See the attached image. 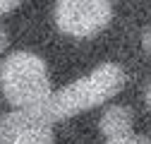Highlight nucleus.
Wrapping results in <instances>:
<instances>
[{
	"label": "nucleus",
	"instance_id": "1",
	"mask_svg": "<svg viewBox=\"0 0 151 144\" xmlns=\"http://www.w3.org/2000/svg\"><path fill=\"white\" fill-rule=\"evenodd\" d=\"M125 82H127V75L118 63H103L93 72H89L86 77H79L70 86L53 94L46 103L36 108H27V111L34 120L50 125L53 120H63L82 111H89L99 103H106L125 86Z\"/></svg>",
	"mask_w": 151,
	"mask_h": 144
},
{
	"label": "nucleus",
	"instance_id": "2",
	"mask_svg": "<svg viewBox=\"0 0 151 144\" xmlns=\"http://www.w3.org/2000/svg\"><path fill=\"white\" fill-rule=\"evenodd\" d=\"M0 89L17 108H36L53 96L46 63L27 50H17L0 63Z\"/></svg>",
	"mask_w": 151,
	"mask_h": 144
},
{
	"label": "nucleus",
	"instance_id": "3",
	"mask_svg": "<svg viewBox=\"0 0 151 144\" xmlns=\"http://www.w3.org/2000/svg\"><path fill=\"white\" fill-rule=\"evenodd\" d=\"M110 0H58L55 22L58 27L77 39H89L110 24Z\"/></svg>",
	"mask_w": 151,
	"mask_h": 144
},
{
	"label": "nucleus",
	"instance_id": "4",
	"mask_svg": "<svg viewBox=\"0 0 151 144\" xmlns=\"http://www.w3.org/2000/svg\"><path fill=\"white\" fill-rule=\"evenodd\" d=\"M101 132L106 139L129 137L132 132V111L127 106H110L101 115Z\"/></svg>",
	"mask_w": 151,
	"mask_h": 144
},
{
	"label": "nucleus",
	"instance_id": "5",
	"mask_svg": "<svg viewBox=\"0 0 151 144\" xmlns=\"http://www.w3.org/2000/svg\"><path fill=\"white\" fill-rule=\"evenodd\" d=\"M10 144H53V130H50L48 122L34 120V122H29Z\"/></svg>",
	"mask_w": 151,
	"mask_h": 144
},
{
	"label": "nucleus",
	"instance_id": "6",
	"mask_svg": "<svg viewBox=\"0 0 151 144\" xmlns=\"http://www.w3.org/2000/svg\"><path fill=\"white\" fill-rule=\"evenodd\" d=\"M19 3H22V0H0V14H5V12H10V10H14Z\"/></svg>",
	"mask_w": 151,
	"mask_h": 144
},
{
	"label": "nucleus",
	"instance_id": "7",
	"mask_svg": "<svg viewBox=\"0 0 151 144\" xmlns=\"http://www.w3.org/2000/svg\"><path fill=\"white\" fill-rule=\"evenodd\" d=\"M142 46H144V50L151 55V27H149V29L142 34Z\"/></svg>",
	"mask_w": 151,
	"mask_h": 144
},
{
	"label": "nucleus",
	"instance_id": "8",
	"mask_svg": "<svg viewBox=\"0 0 151 144\" xmlns=\"http://www.w3.org/2000/svg\"><path fill=\"white\" fill-rule=\"evenodd\" d=\"M7 48V31H5V27L0 24V53H3Z\"/></svg>",
	"mask_w": 151,
	"mask_h": 144
},
{
	"label": "nucleus",
	"instance_id": "9",
	"mask_svg": "<svg viewBox=\"0 0 151 144\" xmlns=\"http://www.w3.org/2000/svg\"><path fill=\"white\" fill-rule=\"evenodd\" d=\"M134 144H151L149 137H134Z\"/></svg>",
	"mask_w": 151,
	"mask_h": 144
},
{
	"label": "nucleus",
	"instance_id": "10",
	"mask_svg": "<svg viewBox=\"0 0 151 144\" xmlns=\"http://www.w3.org/2000/svg\"><path fill=\"white\" fill-rule=\"evenodd\" d=\"M146 101H149V106H151V84H149V89H146Z\"/></svg>",
	"mask_w": 151,
	"mask_h": 144
},
{
	"label": "nucleus",
	"instance_id": "11",
	"mask_svg": "<svg viewBox=\"0 0 151 144\" xmlns=\"http://www.w3.org/2000/svg\"><path fill=\"white\" fill-rule=\"evenodd\" d=\"M0 144H3V139H0Z\"/></svg>",
	"mask_w": 151,
	"mask_h": 144
}]
</instances>
